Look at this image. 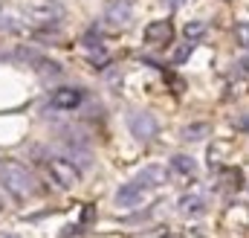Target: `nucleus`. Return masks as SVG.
<instances>
[{"instance_id": "18", "label": "nucleus", "mask_w": 249, "mask_h": 238, "mask_svg": "<svg viewBox=\"0 0 249 238\" xmlns=\"http://www.w3.org/2000/svg\"><path fill=\"white\" fill-rule=\"evenodd\" d=\"M0 29L3 32H15L18 29V18L15 15H0Z\"/></svg>"}, {"instance_id": "11", "label": "nucleus", "mask_w": 249, "mask_h": 238, "mask_svg": "<svg viewBox=\"0 0 249 238\" xmlns=\"http://www.w3.org/2000/svg\"><path fill=\"white\" fill-rule=\"evenodd\" d=\"M171 172H177L180 178H194L197 175V160L188 154H174L171 157Z\"/></svg>"}, {"instance_id": "14", "label": "nucleus", "mask_w": 249, "mask_h": 238, "mask_svg": "<svg viewBox=\"0 0 249 238\" xmlns=\"http://www.w3.org/2000/svg\"><path fill=\"white\" fill-rule=\"evenodd\" d=\"M12 59L23 61V64H29V67H35V64L41 61V53H38V50H32V47H18V50L12 53Z\"/></svg>"}, {"instance_id": "3", "label": "nucleus", "mask_w": 249, "mask_h": 238, "mask_svg": "<svg viewBox=\"0 0 249 238\" xmlns=\"http://www.w3.org/2000/svg\"><path fill=\"white\" fill-rule=\"evenodd\" d=\"M127 128H130V134H133L139 142H148V139L157 137L160 122H157L154 114H148V111H133V114H127Z\"/></svg>"}, {"instance_id": "12", "label": "nucleus", "mask_w": 249, "mask_h": 238, "mask_svg": "<svg viewBox=\"0 0 249 238\" xmlns=\"http://www.w3.org/2000/svg\"><path fill=\"white\" fill-rule=\"evenodd\" d=\"M180 212L183 215H203L206 212V198L203 195H183L180 198Z\"/></svg>"}, {"instance_id": "23", "label": "nucleus", "mask_w": 249, "mask_h": 238, "mask_svg": "<svg viewBox=\"0 0 249 238\" xmlns=\"http://www.w3.org/2000/svg\"><path fill=\"white\" fill-rule=\"evenodd\" d=\"M0 238H12V236H0Z\"/></svg>"}, {"instance_id": "8", "label": "nucleus", "mask_w": 249, "mask_h": 238, "mask_svg": "<svg viewBox=\"0 0 249 238\" xmlns=\"http://www.w3.org/2000/svg\"><path fill=\"white\" fill-rule=\"evenodd\" d=\"M171 38H174V29H171L168 20H154V23H148V29H145V41H148V44L165 47Z\"/></svg>"}, {"instance_id": "4", "label": "nucleus", "mask_w": 249, "mask_h": 238, "mask_svg": "<svg viewBox=\"0 0 249 238\" xmlns=\"http://www.w3.org/2000/svg\"><path fill=\"white\" fill-rule=\"evenodd\" d=\"M26 18L32 23H41V26H50V23H58L64 18V9L58 0H41V3H32L26 9Z\"/></svg>"}, {"instance_id": "1", "label": "nucleus", "mask_w": 249, "mask_h": 238, "mask_svg": "<svg viewBox=\"0 0 249 238\" xmlns=\"http://www.w3.org/2000/svg\"><path fill=\"white\" fill-rule=\"evenodd\" d=\"M0 186L18 200H26L35 195V178L29 175V169L6 157H0Z\"/></svg>"}, {"instance_id": "21", "label": "nucleus", "mask_w": 249, "mask_h": 238, "mask_svg": "<svg viewBox=\"0 0 249 238\" xmlns=\"http://www.w3.org/2000/svg\"><path fill=\"white\" fill-rule=\"evenodd\" d=\"M235 125H238V128H241V131H249V117L238 119V122H235Z\"/></svg>"}, {"instance_id": "6", "label": "nucleus", "mask_w": 249, "mask_h": 238, "mask_svg": "<svg viewBox=\"0 0 249 238\" xmlns=\"http://www.w3.org/2000/svg\"><path fill=\"white\" fill-rule=\"evenodd\" d=\"M145 186L139 183V180H130V183H124L116 189V206H122V209H133V206H139L142 200H145Z\"/></svg>"}, {"instance_id": "7", "label": "nucleus", "mask_w": 249, "mask_h": 238, "mask_svg": "<svg viewBox=\"0 0 249 238\" xmlns=\"http://www.w3.org/2000/svg\"><path fill=\"white\" fill-rule=\"evenodd\" d=\"M130 0H113L110 6H107V12H105V20L113 26V29H122L127 26V20H130Z\"/></svg>"}, {"instance_id": "5", "label": "nucleus", "mask_w": 249, "mask_h": 238, "mask_svg": "<svg viewBox=\"0 0 249 238\" xmlns=\"http://www.w3.org/2000/svg\"><path fill=\"white\" fill-rule=\"evenodd\" d=\"M84 102V90L81 87H58L50 93V105L55 111H75Z\"/></svg>"}, {"instance_id": "17", "label": "nucleus", "mask_w": 249, "mask_h": 238, "mask_svg": "<svg viewBox=\"0 0 249 238\" xmlns=\"http://www.w3.org/2000/svg\"><path fill=\"white\" fill-rule=\"evenodd\" d=\"M191 53H194V41H186V44H183V47L174 53V61H177V64H183V61H186Z\"/></svg>"}, {"instance_id": "9", "label": "nucleus", "mask_w": 249, "mask_h": 238, "mask_svg": "<svg viewBox=\"0 0 249 238\" xmlns=\"http://www.w3.org/2000/svg\"><path fill=\"white\" fill-rule=\"evenodd\" d=\"M165 178H168V172H165V166H145L139 175H136V180L145 186V189H157V186H162L165 183Z\"/></svg>"}, {"instance_id": "10", "label": "nucleus", "mask_w": 249, "mask_h": 238, "mask_svg": "<svg viewBox=\"0 0 249 238\" xmlns=\"http://www.w3.org/2000/svg\"><path fill=\"white\" fill-rule=\"evenodd\" d=\"M32 70L41 76V81H58V79L64 76L61 64H58V61H53V59H44V56H41V61H38Z\"/></svg>"}, {"instance_id": "2", "label": "nucleus", "mask_w": 249, "mask_h": 238, "mask_svg": "<svg viewBox=\"0 0 249 238\" xmlns=\"http://www.w3.org/2000/svg\"><path fill=\"white\" fill-rule=\"evenodd\" d=\"M44 169H47V175L53 178V183H55L58 189H72V186L78 183V169L64 157L61 151H58V154H50V157L44 160Z\"/></svg>"}, {"instance_id": "20", "label": "nucleus", "mask_w": 249, "mask_h": 238, "mask_svg": "<svg viewBox=\"0 0 249 238\" xmlns=\"http://www.w3.org/2000/svg\"><path fill=\"white\" fill-rule=\"evenodd\" d=\"M162 3H165V6H168V9H180V6H183V3H186V0H162Z\"/></svg>"}, {"instance_id": "19", "label": "nucleus", "mask_w": 249, "mask_h": 238, "mask_svg": "<svg viewBox=\"0 0 249 238\" xmlns=\"http://www.w3.org/2000/svg\"><path fill=\"white\" fill-rule=\"evenodd\" d=\"M241 172L235 169V172H226V183H229V189H241Z\"/></svg>"}, {"instance_id": "13", "label": "nucleus", "mask_w": 249, "mask_h": 238, "mask_svg": "<svg viewBox=\"0 0 249 238\" xmlns=\"http://www.w3.org/2000/svg\"><path fill=\"white\" fill-rule=\"evenodd\" d=\"M209 134H212V128H209L206 122H191V125L183 128V139H186V142H200V139H206Z\"/></svg>"}, {"instance_id": "15", "label": "nucleus", "mask_w": 249, "mask_h": 238, "mask_svg": "<svg viewBox=\"0 0 249 238\" xmlns=\"http://www.w3.org/2000/svg\"><path fill=\"white\" fill-rule=\"evenodd\" d=\"M206 29H209L206 20H188L186 29H183V32H186V41H200V38L206 35Z\"/></svg>"}, {"instance_id": "16", "label": "nucleus", "mask_w": 249, "mask_h": 238, "mask_svg": "<svg viewBox=\"0 0 249 238\" xmlns=\"http://www.w3.org/2000/svg\"><path fill=\"white\" fill-rule=\"evenodd\" d=\"M235 41L241 47H249V20H238L235 23Z\"/></svg>"}, {"instance_id": "22", "label": "nucleus", "mask_w": 249, "mask_h": 238, "mask_svg": "<svg viewBox=\"0 0 249 238\" xmlns=\"http://www.w3.org/2000/svg\"><path fill=\"white\" fill-rule=\"evenodd\" d=\"M238 67H241V70H244V73H249V56H244V59L238 61Z\"/></svg>"}]
</instances>
